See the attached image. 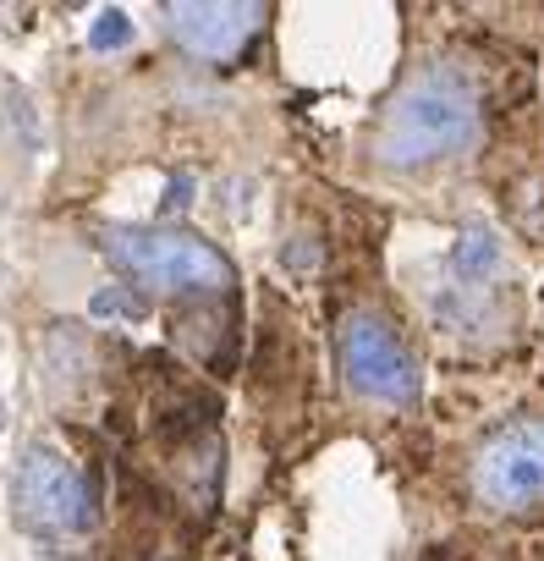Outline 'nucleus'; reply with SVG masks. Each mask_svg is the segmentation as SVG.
<instances>
[{
  "label": "nucleus",
  "instance_id": "obj_2",
  "mask_svg": "<svg viewBox=\"0 0 544 561\" xmlns=\"http://www.w3.org/2000/svg\"><path fill=\"white\" fill-rule=\"evenodd\" d=\"M105 253L121 275H132L138 287L160 293H220L231 287V264L187 231H149V226H116L105 231Z\"/></svg>",
  "mask_w": 544,
  "mask_h": 561
},
{
  "label": "nucleus",
  "instance_id": "obj_7",
  "mask_svg": "<svg viewBox=\"0 0 544 561\" xmlns=\"http://www.w3.org/2000/svg\"><path fill=\"white\" fill-rule=\"evenodd\" d=\"M495 264H500V242H495V231L467 226V231L456 237V248H451V270H456V280H489Z\"/></svg>",
  "mask_w": 544,
  "mask_h": 561
},
{
  "label": "nucleus",
  "instance_id": "obj_5",
  "mask_svg": "<svg viewBox=\"0 0 544 561\" xmlns=\"http://www.w3.org/2000/svg\"><path fill=\"white\" fill-rule=\"evenodd\" d=\"M18 506L34 528H50V534L94 523V495H89L83 473L72 462H61L56 451H45V446H34L18 468Z\"/></svg>",
  "mask_w": 544,
  "mask_h": 561
},
{
  "label": "nucleus",
  "instance_id": "obj_3",
  "mask_svg": "<svg viewBox=\"0 0 544 561\" xmlns=\"http://www.w3.org/2000/svg\"><path fill=\"white\" fill-rule=\"evenodd\" d=\"M336 353H342V375L358 397L369 402H391V408H407L418 397V364L413 353L402 347V336L374 320V314H352L336 336Z\"/></svg>",
  "mask_w": 544,
  "mask_h": 561
},
{
  "label": "nucleus",
  "instance_id": "obj_8",
  "mask_svg": "<svg viewBox=\"0 0 544 561\" xmlns=\"http://www.w3.org/2000/svg\"><path fill=\"white\" fill-rule=\"evenodd\" d=\"M127 39H132V18H127L121 7H105V12L89 23V45H94V50H121Z\"/></svg>",
  "mask_w": 544,
  "mask_h": 561
},
{
  "label": "nucleus",
  "instance_id": "obj_6",
  "mask_svg": "<svg viewBox=\"0 0 544 561\" xmlns=\"http://www.w3.org/2000/svg\"><path fill=\"white\" fill-rule=\"evenodd\" d=\"M160 18L171 39L198 61H231L258 28V7H236V0H171Z\"/></svg>",
  "mask_w": 544,
  "mask_h": 561
},
{
  "label": "nucleus",
  "instance_id": "obj_1",
  "mask_svg": "<svg viewBox=\"0 0 544 561\" xmlns=\"http://www.w3.org/2000/svg\"><path fill=\"white\" fill-rule=\"evenodd\" d=\"M478 127V100L473 83L451 67H429L418 78H407V89L391 100L380 133H374V160L413 171V165H435L451 160L473 144Z\"/></svg>",
  "mask_w": 544,
  "mask_h": 561
},
{
  "label": "nucleus",
  "instance_id": "obj_4",
  "mask_svg": "<svg viewBox=\"0 0 544 561\" xmlns=\"http://www.w3.org/2000/svg\"><path fill=\"white\" fill-rule=\"evenodd\" d=\"M473 490L500 512L539 506L544 501V419H528V424L489 435L478 462H473Z\"/></svg>",
  "mask_w": 544,
  "mask_h": 561
},
{
  "label": "nucleus",
  "instance_id": "obj_10",
  "mask_svg": "<svg viewBox=\"0 0 544 561\" xmlns=\"http://www.w3.org/2000/svg\"><path fill=\"white\" fill-rule=\"evenodd\" d=\"M187 187H193V182H187V176H176V182H171V198H165V209H182V204H187Z\"/></svg>",
  "mask_w": 544,
  "mask_h": 561
},
{
  "label": "nucleus",
  "instance_id": "obj_9",
  "mask_svg": "<svg viewBox=\"0 0 544 561\" xmlns=\"http://www.w3.org/2000/svg\"><path fill=\"white\" fill-rule=\"evenodd\" d=\"M89 314H94V320H132V314H138V304H132L127 293H116V287H100V293H94V304H89Z\"/></svg>",
  "mask_w": 544,
  "mask_h": 561
}]
</instances>
